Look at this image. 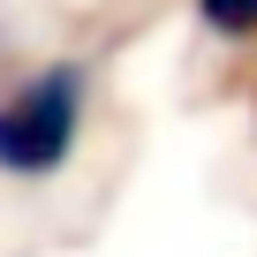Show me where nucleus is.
<instances>
[{
  "label": "nucleus",
  "mask_w": 257,
  "mask_h": 257,
  "mask_svg": "<svg viewBox=\"0 0 257 257\" xmlns=\"http://www.w3.org/2000/svg\"><path fill=\"white\" fill-rule=\"evenodd\" d=\"M91 128V61H38L0 83V182H53Z\"/></svg>",
  "instance_id": "f257e3e1"
},
{
  "label": "nucleus",
  "mask_w": 257,
  "mask_h": 257,
  "mask_svg": "<svg viewBox=\"0 0 257 257\" xmlns=\"http://www.w3.org/2000/svg\"><path fill=\"white\" fill-rule=\"evenodd\" d=\"M189 16H197L204 38H219V46H249V38H257V0H189Z\"/></svg>",
  "instance_id": "f03ea898"
}]
</instances>
